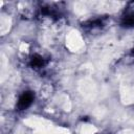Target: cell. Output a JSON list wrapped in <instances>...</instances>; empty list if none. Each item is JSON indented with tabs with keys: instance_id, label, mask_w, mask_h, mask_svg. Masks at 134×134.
Segmentation results:
<instances>
[{
	"instance_id": "obj_1",
	"label": "cell",
	"mask_w": 134,
	"mask_h": 134,
	"mask_svg": "<svg viewBox=\"0 0 134 134\" xmlns=\"http://www.w3.org/2000/svg\"><path fill=\"white\" fill-rule=\"evenodd\" d=\"M121 26L133 27L134 26V2H130L125 8L121 16Z\"/></svg>"
},
{
	"instance_id": "obj_2",
	"label": "cell",
	"mask_w": 134,
	"mask_h": 134,
	"mask_svg": "<svg viewBox=\"0 0 134 134\" xmlns=\"http://www.w3.org/2000/svg\"><path fill=\"white\" fill-rule=\"evenodd\" d=\"M34 93L31 91H26V92H23L22 95L19 97V100H18V104H17V108L18 110H25L27 109L34 102Z\"/></svg>"
},
{
	"instance_id": "obj_3",
	"label": "cell",
	"mask_w": 134,
	"mask_h": 134,
	"mask_svg": "<svg viewBox=\"0 0 134 134\" xmlns=\"http://www.w3.org/2000/svg\"><path fill=\"white\" fill-rule=\"evenodd\" d=\"M45 64H46V61L40 55H34L31 59V62H30V65L35 68H41Z\"/></svg>"
}]
</instances>
